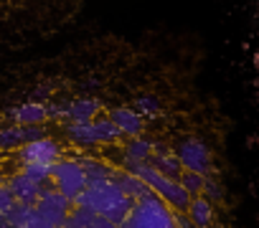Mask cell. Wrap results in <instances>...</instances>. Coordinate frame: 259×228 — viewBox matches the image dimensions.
Listing matches in <instances>:
<instances>
[{
  "label": "cell",
  "instance_id": "1",
  "mask_svg": "<svg viewBox=\"0 0 259 228\" xmlns=\"http://www.w3.org/2000/svg\"><path fill=\"white\" fill-rule=\"evenodd\" d=\"M74 200H76V205H84V208L99 213L102 218L112 220V225L122 223V218L127 215L130 205H133V195L122 193L119 185H117L112 178L87 183L84 190H81Z\"/></svg>",
  "mask_w": 259,
  "mask_h": 228
},
{
  "label": "cell",
  "instance_id": "2",
  "mask_svg": "<svg viewBox=\"0 0 259 228\" xmlns=\"http://www.w3.org/2000/svg\"><path fill=\"white\" fill-rule=\"evenodd\" d=\"M173 208L155 193V190H148L138 198H133V205H130L127 215L122 218L119 225H160V228H168V225H176V218H173Z\"/></svg>",
  "mask_w": 259,
  "mask_h": 228
},
{
  "label": "cell",
  "instance_id": "3",
  "mask_svg": "<svg viewBox=\"0 0 259 228\" xmlns=\"http://www.w3.org/2000/svg\"><path fill=\"white\" fill-rule=\"evenodd\" d=\"M130 173L133 175H138L143 183H148L150 185V190H155L173 210H186L188 208V203H191V198L193 195H188V190L178 183V180H173V178H165L160 170H155L150 162H143V160H130Z\"/></svg>",
  "mask_w": 259,
  "mask_h": 228
},
{
  "label": "cell",
  "instance_id": "4",
  "mask_svg": "<svg viewBox=\"0 0 259 228\" xmlns=\"http://www.w3.org/2000/svg\"><path fill=\"white\" fill-rule=\"evenodd\" d=\"M69 205L71 200L56 188L41 190L38 200L33 203V225H61L69 213Z\"/></svg>",
  "mask_w": 259,
  "mask_h": 228
},
{
  "label": "cell",
  "instance_id": "5",
  "mask_svg": "<svg viewBox=\"0 0 259 228\" xmlns=\"http://www.w3.org/2000/svg\"><path fill=\"white\" fill-rule=\"evenodd\" d=\"M49 175H51L56 190L64 193L71 203H74V198H76V195L84 190V185H87L84 167L76 165V162H54L51 170H49Z\"/></svg>",
  "mask_w": 259,
  "mask_h": 228
},
{
  "label": "cell",
  "instance_id": "6",
  "mask_svg": "<svg viewBox=\"0 0 259 228\" xmlns=\"http://www.w3.org/2000/svg\"><path fill=\"white\" fill-rule=\"evenodd\" d=\"M178 160H181V165H186L188 170H196V173H206L208 165H211L208 150H206L198 140H188V142H183L181 150H178Z\"/></svg>",
  "mask_w": 259,
  "mask_h": 228
},
{
  "label": "cell",
  "instance_id": "7",
  "mask_svg": "<svg viewBox=\"0 0 259 228\" xmlns=\"http://www.w3.org/2000/svg\"><path fill=\"white\" fill-rule=\"evenodd\" d=\"M59 160V147L46 140V137H38V140H31L26 142V162H44V165H54Z\"/></svg>",
  "mask_w": 259,
  "mask_h": 228
},
{
  "label": "cell",
  "instance_id": "8",
  "mask_svg": "<svg viewBox=\"0 0 259 228\" xmlns=\"http://www.w3.org/2000/svg\"><path fill=\"white\" fill-rule=\"evenodd\" d=\"M109 120L117 125L119 135H138L143 130V117L133 109H114Z\"/></svg>",
  "mask_w": 259,
  "mask_h": 228
},
{
  "label": "cell",
  "instance_id": "9",
  "mask_svg": "<svg viewBox=\"0 0 259 228\" xmlns=\"http://www.w3.org/2000/svg\"><path fill=\"white\" fill-rule=\"evenodd\" d=\"M11 193H13V198H16V200L36 203V200H38V195H41V185H38V183H33V180H31V178H26V175H18V178L11 183Z\"/></svg>",
  "mask_w": 259,
  "mask_h": 228
},
{
  "label": "cell",
  "instance_id": "10",
  "mask_svg": "<svg viewBox=\"0 0 259 228\" xmlns=\"http://www.w3.org/2000/svg\"><path fill=\"white\" fill-rule=\"evenodd\" d=\"M97 109H99L97 101H92V99H79V101H74V104L66 109V117L74 120V122H92V117L97 114Z\"/></svg>",
  "mask_w": 259,
  "mask_h": 228
},
{
  "label": "cell",
  "instance_id": "11",
  "mask_svg": "<svg viewBox=\"0 0 259 228\" xmlns=\"http://www.w3.org/2000/svg\"><path fill=\"white\" fill-rule=\"evenodd\" d=\"M188 215H191V223H196V225H208V220H211V205H208V200L206 198H191V203H188Z\"/></svg>",
  "mask_w": 259,
  "mask_h": 228
},
{
  "label": "cell",
  "instance_id": "12",
  "mask_svg": "<svg viewBox=\"0 0 259 228\" xmlns=\"http://www.w3.org/2000/svg\"><path fill=\"white\" fill-rule=\"evenodd\" d=\"M11 117H16L21 125H41L46 120V109L41 104H26L18 111H11Z\"/></svg>",
  "mask_w": 259,
  "mask_h": 228
},
{
  "label": "cell",
  "instance_id": "13",
  "mask_svg": "<svg viewBox=\"0 0 259 228\" xmlns=\"http://www.w3.org/2000/svg\"><path fill=\"white\" fill-rule=\"evenodd\" d=\"M155 170H160L165 178H173V180H178V175H181V160L178 157H173V155H153V162H150Z\"/></svg>",
  "mask_w": 259,
  "mask_h": 228
},
{
  "label": "cell",
  "instance_id": "14",
  "mask_svg": "<svg viewBox=\"0 0 259 228\" xmlns=\"http://www.w3.org/2000/svg\"><path fill=\"white\" fill-rule=\"evenodd\" d=\"M69 137H71L74 142H79V145H94V142H97L92 122H74V125L69 127Z\"/></svg>",
  "mask_w": 259,
  "mask_h": 228
},
{
  "label": "cell",
  "instance_id": "15",
  "mask_svg": "<svg viewBox=\"0 0 259 228\" xmlns=\"http://www.w3.org/2000/svg\"><path fill=\"white\" fill-rule=\"evenodd\" d=\"M92 127H94V137H97V142H114V140L119 137V130H117V125H114L112 120L92 122Z\"/></svg>",
  "mask_w": 259,
  "mask_h": 228
},
{
  "label": "cell",
  "instance_id": "16",
  "mask_svg": "<svg viewBox=\"0 0 259 228\" xmlns=\"http://www.w3.org/2000/svg\"><path fill=\"white\" fill-rule=\"evenodd\" d=\"M178 178H181V185L188 190V195H198V193L203 190V178H201V173L186 170V173H181Z\"/></svg>",
  "mask_w": 259,
  "mask_h": 228
},
{
  "label": "cell",
  "instance_id": "17",
  "mask_svg": "<svg viewBox=\"0 0 259 228\" xmlns=\"http://www.w3.org/2000/svg\"><path fill=\"white\" fill-rule=\"evenodd\" d=\"M49 170H51V165H44V162H28L26 165V178H31L33 183H38V185H44V183H49L51 180V175H49Z\"/></svg>",
  "mask_w": 259,
  "mask_h": 228
},
{
  "label": "cell",
  "instance_id": "18",
  "mask_svg": "<svg viewBox=\"0 0 259 228\" xmlns=\"http://www.w3.org/2000/svg\"><path fill=\"white\" fill-rule=\"evenodd\" d=\"M150 142H145V140H133L130 142V147H127V157L130 160H145V157H150Z\"/></svg>",
  "mask_w": 259,
  "mask_h": 228
},
{
  "label": "cell",
  "instance_id": "19",
  "mask_svg": "<svg viewBox=\"0 0 259 228\" xmlns=\"http://www.w3.org/2000/svg\"><path fill=\"white\" fill-rule=\"evenodd\" d=\"M23 145V130H6V132H0V147L3 150H11V147H18Z\"/></svg>",
  "mask_w": 259,
  "mask_h": 228
},
{
  "label": "cell",
  "instance_id": "20",
  "mask_svg": "<svg viewBox=\"0 0 259 228\" xmlns=\"http://www.w3.org/2000/svg\"><path fill=\"white\" fill-rule=\"evenodd\" d=\"M13 203H16V198H13L11 188H0V215H3V220H6V213Z\"/></svg>",
  "mask_w": 259,
  "mask_h": 228
},
{
  "label": "cell",
  "instance_id": "21",
  "mask_svg": "<svg viewBox=\"0 0 259 228\" xmlns=\"http://www.w3.org/2000/svg\"><path fill=\"white\" fill-rule=\"evenodd\" d=\"M138 106H140V109H158V101H153V99H140Z\"/></svg>",
  "mask_w": 259,
  "mask_h": 228
},
{
  "label": "cell",
  "instance_id": "22",
  "mask_svg": "<svg viewBox=\"0 0 259 228\" xmlns=\"http://www.w3.org/2000/svg\"><path fill=\"white\" fill-rule=\"evenodd\" d=\"M0 225H6V220H3V215H0Z\"/></svg>",
  "mask_w": 259,
  "mask_h": 228
}]
</instances>
